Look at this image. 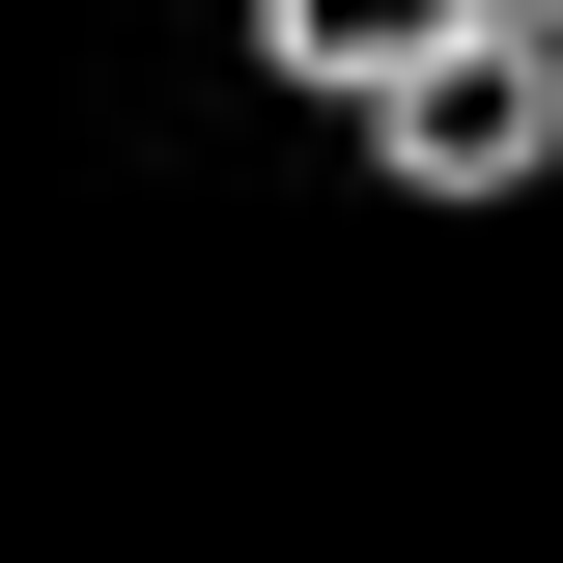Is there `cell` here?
<instances>
[{
	"instance_id": "1",
	"label": "cell",
	"mask_w": 563,
	"mask_h": 563,
	"mask_svg": "<svg viewBox=\"0 0 563 563\" xmlns=\"http://www.w3.org/2000/svg\"><path fill=\"white\" fill-rule=\"evenodd\" d=\"M366 141H395L422 198H536V169H563V29H507V0L422 29V57L366 85Z\"/></svg>"
},
{
	"instance_id": "2",
	"label": "cell",
	"mask_w": 563,
	"mask_h": 563,
	"mask_svg": "<svg viewBox=\"0 0 563 563\" xmlns=\"http://www.w3.org/2000/svg\"><path fill=\"white\" fill-rule=\"evenodd\" d=\"M422 29H479V0H254V57H282V85H339V113L422 57Z\"/></svg>"
},
{
	"instance_id": "3",
	"label": "cell",
	"mask_w": 563,
	"mask_h": 563,
	"mask_svg": "<svg viewBox=\"0 0 563 563\" xmlns=\"http://www.w3.org/2000/svg\"><path fill=\"white\" fill-rule=\"evenodd\" d=\"M507 29H563V0H507Z\"/></svg>"
}]
</instances>
